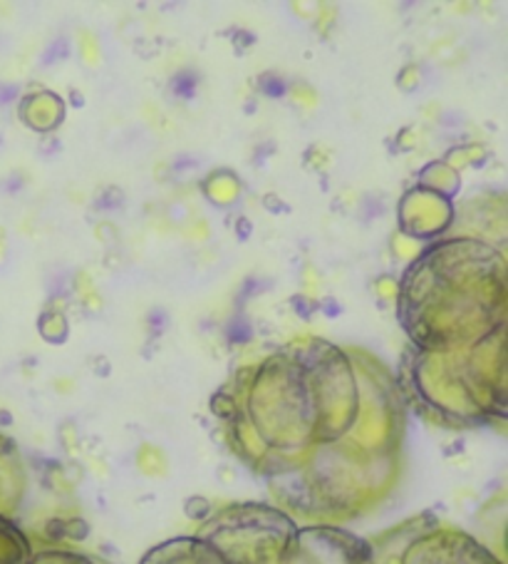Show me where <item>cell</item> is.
<instances>
[{
  "label": "cell",
  "mask_w": 508,
  "mask_h": 564,
  "mask_svg": "<svg viewBox=\"0 0 508 564\" xmlns=\"http://www.w3.org/2000/svg\"><path fill=\"white\" fill-rule=\"evenodd\" d=\"M429 564H494V560L476 547H466V544H452V557L429 562Z\"/></svg>",
  "instance_id": "cell-1"
},
{
  "label": "cell",
  "mask_w": 508,
  "mask_h": 564,
  "mask_svg": "<svg viewBox=\"0 0 508 564\" xmlns=\"http://www.w3.org/2000/svg\"><path fill=\"white\" fill-rule=\"evenodd\" d=\"M146 564H172L169 560H162V562H146ZM191 564H199L197 560H191ZM211 564H251V562H236V560H227V562H211ZM253 564H270V560H266V562H253ZM322 564H369V554H360V552H345L343 557H338L335 562H322Z\"/></svg>",
  "instance_id": "cell-2"
}]
</instances>
